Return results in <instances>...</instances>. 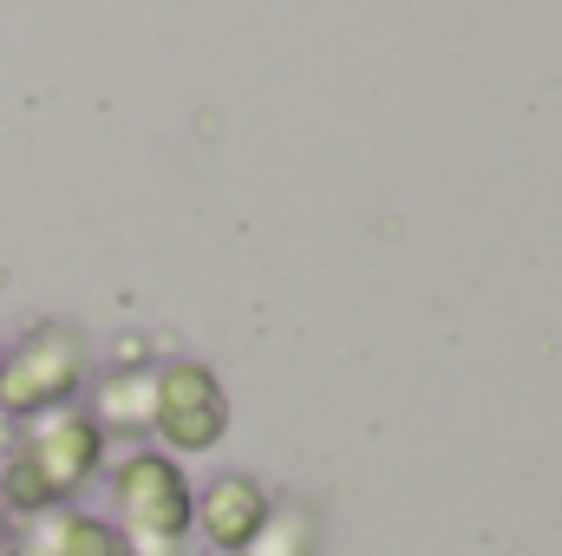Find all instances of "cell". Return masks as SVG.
I'll return each instance as SVG.
<instances>
[{
  "mask_svg": "<svg viewBox=\"0 0 562 556\" xmlns=\"http://www.w3.org/2000/svg\"><path fill=\"white\" fill-rule=\"evenodd\" d=\"M105 445H112V438L92 425V413H79V407L26 419L20 438H13L7 458H0V498H7V511H13L20 524H33V518L72 504V498L99 478Z\"/></svg>",
  "mask_w": 562,
  "mask_h": 556,
  "instance_id": "cell-1",
  "label": "cell"
},
{
  "mask_svg": "<svg viewBox=\"0 0 562 556\" xmlns=\"http://www.w3.org/2000/svg\"><path fill=\"white\" fill-rule=\"evenodd\" d=\"M112 504H119V544L132 556H183L190 551V511L196 485L170 452H125L112 465Z\"/></svg>",
  "mask_w": 562,
  "mask_h": 556,
  "instance_id": "cell-2",
  "label": "cell"
},
{
  "mask_svg": "<svg viewBox=\"0 0 562 556\" xmlns=\"http://www.w3.org/2000/svg\"><path fill=\"white\" fill-rule=\"evenodd\" d=\"M92 380V341L72 321H33L7 354H0V413L13 425L40 413H59L86 393Z\"/></svg>",
  "mask_w": 562,
  "mask_h": 556,
  "instance_id": "cell-3",
  "label": "cell"
},
{
  "mask_svg": "<svg viewBox=\"0 0 562 556\" xmlns=\"http://www.w3.org/2000/svg\"><path fill=\"white\" fill-rule=\"evenodd\" d=\"M150 432H157V452H170L177 465L229 438V387L216 380L210 360H157Z\"/></svg>",
  "mask_w": 562,
  "mask_h": 556,
  "instance_id": "cell-4",
  "label": "cell"
},
{
  "mask_svg": "<svg viewBox=\"0 0 562 556\" xmlns=\"http://www.w3.org/2000/svg\"><path fill=\"white\" fill-rule=\"evenodd\" d=\"M276 511V491L256 478V471H216L203 491H196V511H190V531L210 544V551L236 556Z\"/></svg>",
  "mask_w": 562,
  "mask_h": 556,
  "instance_id": "cell-5",
  "label": "cell"
},
{
  "mask_svg": "<svg viewBox=\"0 0 562 556\" xmlns=\"http://www.w3.org/2000/svg\"><path fill=\"white\" fill-rule=\"evenodd\" d=\"M150 400H157V367H112V374L99 380L92 425H99L105 438H112V432L138 438V432H150Z\"/></svg>",
  "mask_w": 562,
  "mask_h": 556,
  "instance_id": "cell-6",
  "label": "cell"
},
{
  "mask_svg": "<svg viewBox=\"0 0 562 556\" xmlns=\"http://www.w3.org/2000/svg\"><path fill=\"white\" fill-rule=\"evenodd\" d=\"M236 556H321V511L301 504V498H281L276 511H269V524Z\"/></svg>",
  "mask_w": 562,
  "mask_h": 556,
  "instance_id": "cell-7",
  "label": "cell"
},
{
  "mask_svg": "<svg viewBox=\"0 0 562 556\" xmlns=\"http://www.w3.org/2000/svg\"><path fill=\"white\" fill-rule=\"evenodd\" d=\"M46 531H53V551H59V556H112V551H119V531H112V518L72 511V504L46 511Z\"/></svg>",
  "mask_w": 562,
  "mask_h": 556,
  "instance_id": "cell-8",
  "label": "cell"
},
{
  "mask_svg": "<svg viewBox=\"0 0 562 556\" xmlns=\"http://www.w3.org/2000/svg\"><path fill=\"white\" fill-rule=\"evenodd\" d=\"M0 556H59V551H53V531H46V518L20 524V537H7V551H0Z\"/></svg>",
  "mask_w": 562,
  "mask_h": 556,
  "instance_id": "cell-9",
  "label": "cell"
},
{
  "mask_svg": "<svg viewBox=\"0 0 562 556\" xmlns=\"http://www.w3.org/2000/svg\"><path fill=\"white\" fill-rule=\"evenodd\" d=\"M7 537H13V511H7V498H0V551H7Z\"/></svg>",
  "mask_w": 562,
  "mask_h": 556,
  "instance_id": "cell-10",
  "label": "cell"
},
{
  "mask_svg": "<svg viewBox=\"0 0 562 556\" xmlns=\"http://www.w3.org/2000/svg\"><path fill=\"white\" fill-rule=\"evenodd\" d=\"M112 556H132V551H125V544H119V551H112Z\"/></svg>",
  "mask_w": 562,
  "mask_h": 556,
  "instance_id": "cell-11",
  "label": "cell"
}]
</instances>
